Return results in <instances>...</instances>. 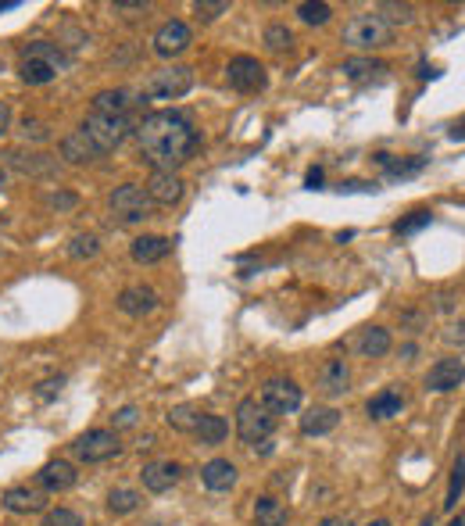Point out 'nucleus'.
I'll use <instances>...</instances> for the list:
<instances>
[{"label": "nucleus", "mask_w": 465, "mask_h": 526, "mask_svg": "<svg viewBox=\"0 0 465 526\" xmlns=\"http://www.w3.org/2000/svg\"><path fill=\"white\" fill-rule=\"evenodd\" d=\"M111 419H115V434H118V430H129V426L140 423V408H136V405H126V408H118Z\"/></svg>", "instance_id": "nucleus-41"}, {"label": "nucleus", "mask_w": 465, "mask_h": 526, "mask_svg": "<svg viewBox=\"0 0 465 526\" xmlns=\"http://www.w3.org/2000/svg\"><path fill=\"white\" fill-rule=\"evenodd\" d=\"M376 14L394 29V25H408V22L416 18V7H412V4H380Z\"/></svg>", "instance_id": "nucleus-34"}, {"label": "nucleus", "mask_w": 465, "mask_h": 526, "mask_svg": "<svg viewBox=\"0 0 465 526\" xmlns=\"http://www.w3.org/2000/svg\"><path fill=\"white\" fill-rule=\"evenodd\" d=\"M387 351H390V329H383V326L362 329V337H358V355L362 358H383Z\"/></svg>", "instance_id": "nucleus-25"}, {"label": "nucleus", "mask_w": 465, "mask_h": 526, "mask_svg": "<svg viewBox=\"0 0 465 526\" xmlns=\"http://www.w3.org/2000/svg\"><path fill=\"white\" fill-rule=\"evenodd\" d=\"M61 158H65L68 165H86V162H97V158H101V151L86 140V133H83V129H75V133H68V136L61 140Z\"/></svg>", "instance_id": "nucleus-21"}, {"label": "nucleus", "mask_w": 465, "mask_h": 526, "mask_svg": "<svg viewBox=\"0 0 465 526\" xmlns=\"http://www.w3.org/2000/svg\"><path fill=\"white\" fill-rule=\"evenodd\" d=\"M140 480H144V487H147L151 495H165V491H172V487L183 480V466L172 462V459L147 462V466L140 469Z\"/></svg>", "instance_id": "nucleus-14"}, {"label": "nucleus", "mask_w": 465, "mask_h": 526, "mask_svg": "<svg viewBox=\"0 0 465 526\" xmlns=\"http://www.w3.org/2000/svg\"><path fill=\"white\" fill-rule=\"evenodd\" d=\"M11 129V104L7 101H0V136Z\"/></svg>", "instance_id": "nucleus-47"}, {"label": "nucleus", "mask_w": 465, "mask_h": 526, "mask_svg": "<svg viewBox=\"0 0 465 526\" xmlns=\"http://www.w3.org/2000/svg\"><path fill=\"white\" fill-rule=\"evenodd\" d=\"M133 104H136L133 93L118 86V90H101V93L93 97V108H90V111H93V115H129Z\"/></svg>", "instance_id": "nucleus-23"}, {"label": "nucleus", "mask_w": 465, "mask_h": 526, "mask_svg": "<svg viewBox=\"0 0 465 526\" xmlns=\"http://www.w3.org/2000/svg\"><path fill=\"white\" fill-rule=\"evenodd\" d=\"M11 7H18V0H0V11H11Z\"/></svg>", "instance_id": "nucleus-51"}, {"label": "nucleus", "mask_w": 465, "mask_h": 526, "mask_svg": "<svg viewBox=\"0 0 465 526\" xmlns=\"http://www.w3.org/2000/svg\"><path fill=\"white\" fill-rule=\"evenodd\" d=\"M329 14H333L329 4H311V0H308V4H297V18H301L304 25H326Z\"/></svg>", "instance_id": "nucleus-37"}, {"label": "nucleus", "mask_w": 465, "mask_h": 526, "mask_svg": "<svg viewBox=\"0 0 465 526\" xmlns=\"http://www.w3.org/2000/svg\"><path fill=\"white\" fill-rule=\"evenodd\" d=\"M365 526H390V520H373V523H365Z\"/></svg>", "instance_id": "nucleus-53"}, {"label": "nucleus", "mask_w": 465, "mask_h": 526, "mask_svg": "<svg viewBox=\"0 0 465 526\" xmlns=\"http://www.w3.org/2000/svg\"><path fill=\"white\" fill-rule=\"evenodd\" d=\"M319 390H322L326 398H344V394L351 390V369H347L344 358H329V362L322 365V373H319Z\"/></svg>", "instance_id": "nucleus-18"}, {"label": "nucleus", "mask_w": 465, "mask_h": 526, "mask_svg": "<svg viewBox=\"0 0 465 526\" xmlns=\"http://www.w3.org/2000/svg\"><path fill=\"white\" fill-rule=\"evenodd\" d=\"M452 136H455V140H465V122H462V126H455V129H452Z\"/></svg>", "instance_id": "nucleus-50"}, {"label": "nucleus", "mask_w": 465, "mask_h": 526, "mask_svg": "<svg viewBox=\"0 0 465 526\" xmlns=\"http://www.w3.org/2000/svg\"><path fill=\"white\" fill-rule=\"evenodd\" d=\"M118 311L122 315H133V319H144V315H151L154 308H158V290H151V286H126L122 294H118Z\"/></svg>", "instance_id": "nucleus-16"}, {"label": "nucleus", "mask_w": 465, "mask_h": 526, "mask_svg": "<svg viewBox=\"0 0 465 526\" xmlns=\"http://www.w3.org/2000/svg\"><path fill=\"white\" fill-rule=\"evenodd\" d=\"M194 86V68L187 65H165L144 79V97L151 101H180Z\"/></svg>", "instance_id": "nucleus-6"}, {"label": "nucleus", "mask_w": 465, "mask_h": 526, "mask_svg": "<svg viewBox=\"0 0 465 526\" xmlns=\"http://www.w3.org/2000/svg\"><path fill=\"white\" fill-rule=\"evenodd\" d=\"M197 419H201V408H197V405H176V408H169V416H165V423H169L172 430H180V434H194V430H197Z\"/></svg>", "instance_id": "nucleus-30"}, {"label": "nucleus", "mask_w": 465, "mask_h": 526, "mask_svg": "<svg viewBox=\"0 0 465 526\" xmlns=\"http://www.w3.org/2000/svg\"><path fill=\"white\" fill-rule=\"evenodd\" d=\"M194 11H197V18L212 22V18L226 14V11H230V4H226V0H215V4H208V0H197V4H194Z\"/></svg>", "instance_id": "nucleus-40"}, {"label": "nucleus", "mask_w": 465, "mask_h": 526, "mask_svg": "<svg viewBox=\"0 0 465 526\" xmlns=\"http://www.w3.org/2000/svg\"><path fill=\"white\" fill-rule=\"evenodd\" d=\"M147 7H151V4H115V14H122V18H136V14H147Z\"/></svg>", "instance_id": "nucleus-46"}, {"label": "nucleus", "mask_w": 465, "mask_h": 526, "mask_svg": "<svg viewBox=\"0 0 465 526\" xmlns=\"http://www.w3.org/2000/svg\"><path fill=\"white\" fill-rule=\"evenodd\" d=\"M286 523H290V509L279 498L261 495L254 502V526H286Z\"/></svg>", "instance_id": "nucleus-24"}, {"label": "nucleus", "mask_w": 465, "mask_h": 526, "mask_svg": "<svg viewBox=\"0 0 465 526\" xmlns=\"http://www.w3.org/2000/svg\"><path fill=\"white\" fill-rule=\"evenodd\" d=\"M272 430H276V412L261 398H243L236 405V437L243 444L258 448V444H265L272 437Z\"/></svg>", "instance_id": "nucleus-3"}, {"label": "nucleus", "mask_w": 465, "mask_h": 526, "mask_svg": "<svg viewBox=\"0 0 465 526\" xmlns=\"http://www.w3.org/2000/svg\"><path fill=\"white\" fill-rule=\"evenodd\" d=\"M22 136H25V140H47V126H43L39 118H25V122H22Z\"/></svg>", "instance_id": "nucleus-42"}, {"label": "nucleus", "mask_w": 465, "mask_h": 526, "mask_svg": "<svg viewBox=\"0 0 465 526\" xmlns=\"http://www.w3.org/2000/svg\"><path fill=\"white\" fill-rule=\"evenodd\" d=\"M4 183H7V172H4V169H0V187H4Z\"/></svg>", "instance_id": "nucleus-54"}, {"label": "nucleus", "mask_w": 465, "mask_h": 526, "mask_svg": "<svg viewBox=\"0 0 465 526\" xmlns=\"http://www.w3.org/2000/svg\"><path fill=\"white\" fill-rule=\"evenodd\" d=\"M97 251H101V241H97L93 233H79V237H72V244H68V259H75V262L97 259Z\"/></svg>", "instance_id": "nucleus-33"}, {"label": "nucleus", "mask_w": 465, "mask_h": 526, "mask_svg": "<svg viewBox=\"0 0 465 526\" xmlns=\"http://www.w3.org/2000/svg\"><path fill=\"white\" fill-rule=\"evenodd\" d=\"M261 401H265L276 416L297 412V408H301V387H297L294 380L272 376V380H265V387H261Z\"/></svg>", "instance_id": "nucleus-10"}, {"label": "nucleus", "mask_w": 465, "mask_h": 526, "mask_svg": "<svg viewBox=\"0 0 465 526\" xmlns=\"http://www.w3.org/2000/svg\"><path fill=\"white\" fill-rule=\"evenodd\" d=\"M47 205H50V208H57V212H68V208H75V205H79V197H75V194H68V190H61V194H50V197H47Z\"/></svg>", "instance_id": "nucleus-43"}, {"label": "nucleus", "mask_w": 465, "mask_h": 526, "mask_svg": "<svg viewBox=\"0 0 465 526\" xmlns=\"http://www.w3.org/2000/svg\"><path fill=\"white\" fill-rule=\"evenodd\" d=\"M140 154L154 172H176L201 147V129L183 111H151L136 122Z\"/></svg>", "instance_id": "nucleus-1"}, {"label": "nucleus", "mask_w": 465, "mask_h": 526, "mask_svg": "<svg viewBox=\"0 0 465 526\" xmlns=\"http://www.w3.org/2000/svg\"><path fill=\"white\" fill-rule=\"evenodd\" d=\"M444 340H448V344H465V319L452 322V326L444 329Z\"/></svg>", "instance_id": "nucleus-45"}, {"label": "nucleus", "mask_w": 465, "mask_h": 526, "mask_svg": "<svg viewBox=\"0 0 465 526\" xmlns=\"http://www.w3.org/2000/svg\"><path fill=\"white\" fill-rule=\"evenodd\" d=\"M129 255L136 265H154V262H165L172 255V241L169 237H158V233H147V237H136L129 244Z\"/></svg>", "instance_id": "nucleus-19"}, {"label": "nucleus", "mask_w": 465, "mask_h": 526, "mask_svg": "<svg viewBox=\"0 0 465 526\" xmlns=\"http://www.w3.org/2000/svg\"><path fill=\"white\" fill-rule=\"evenodd\" d=\"M319 183H322V169H311V172H308V187H311V190H315V187H319Z\"/></svg>", "instance_id": "nucleus-49"}, {"label": "nucleus", "mask_w": 465, "mask_h": 526, "mask_svg": "<svg viewBox=\"0 0 465 526\" xmlns=\"http://www.w3.org/2000/svg\"><path fill=\"white\" fill-rule=\"evenodd\" d=\"M108 205H111V215H115L122 226H136V223H147V219L154 215V201H151L147 190L136 187V183L115 187V194H111Z\"/></svg>", "instance_id": "nucleus-7"}, {"label": "nucleus", "mask_w": 465, "mask_h": 526, "mask_svg": "<svg viewBox=\"0 0 465 526\" xmlns=\"http://www.w3.org/2000/svg\"><path fill=\"white\" fill-rule=\"evenodd\" d=\"M434 223V212L430 208H416V212H408V219H401L398 226H394V233L398 237H408V233H419L423 226H430Z\"/></svg>", "instance_id": "nucleus-36"}, {"label": "nucleus", "mask_w": 465, "mask_h": 526, "mask_svg": "<svg viewBox=\"0 0 465 526\" xmlns=\"http://www.w3.org/2000/svg\"><path fill=\"white\" fill-rule=\"evenodd\" d=\"M36 484H39L43 495H61V491H72V487L79 484V473H75L72 462L54 459V462H47V466L36 473Z\"/></svg>", "instance_id": "nucleus-13"}, {"label": "nucleus", "mask_w": 465, "mask_h": 526, "mask_svg": "<svg viewBox=\"0 0 465 526\" xmlns=\"http://www.w3.org/2000/svg\"><path fill=\"white\" fill-rule=\"evenodd\" d=\"M7 162H11L14 169L29 172V176H47V172H54V162H50L47 154H22V151H11Z\"/></svg>", "instance_id": "nucleus-28"}, {"label": "nucleus", "mask_w": 465, "mask_h": 526, "mask_svg": "<svg viewBox=\"0 0 465 526\" xmlns=\"http://www.w3.org/2000/svg\"><path fill=\"white\" fill-rule=\"evenodd\" d=\"M0 502L14 516H32V513H43L47 509V495L39 487H7Z\"/></svg>", "instance_id": "nucleus-17"}, {"label": "nucleus", "mask_w": 465, "mask_h": 526, "mask_svg": "<svg viewBox=\"0 0 465 526\" xmlns=\"http://www.w3.org/2000/svg\"><path fill=\"white\" fill-rule=\"evenodd\" d=\"M373 162H376L380 169H387L390 176H416V172L426 165V158H416V162H398L394 154H376Z\"/></svg>", "instance_id": "nucleus-32"}, {"label": "nucleus", "mask_w": 465, "mask_h": 526, "mask_svg": "<svg viewBox=\"0 0 465 526\" xmlns=\"http://www.w3.org/2000/svg\"><path fill=\"white\" fill-rule=\"evenodd\" d=\"M315 526H351V523H347L344 516H326V520H319Z\"/></svg>", "instance_id": "nucleus-48"}, {"label": "nucleus", "mask_w": 465, "mask_h": 526, "mask_svg": "<svg viewBox=\"0 0 465 526\" xmlns=\"http://www.w3.org/2000/svg\"><path fill=\"white\" fill-rule=\"evenodd\" d=\"M465 491V455L455 459V466H452V484H448V498H444V509H455L459 505V498H462Z\"/></svg>", "instance_id": "nucleus-35"}, {"label": "nucleus", "mask_w": 465, "mask_h": 526, "mask_svg": "<svg viewBox=\"0 0 465 526\" xmlns=\"http://www.w3.org/2000/svg\"><path fill=\"white\" fill-rule=\"evenodd\" d=\"M122 451V441L115 430H86L83 437L72 441V455L86 466H97V462H108Z\"/></svg>", "instance_id": "nucleus-8"}, {"label": "nucleus", "mask_w": 465, "mask_h": 526, "mask_svg": "<svg viewBox=\"0 0 465 526\" xmlns=\"http://www.w3.org/2000/svg\"><path fill=\"white\" fill-rule=\"evenodd\" d=\"M79 129L86 133V140H90L101 154H108V151L122 147L129 133H136V122H133V115H93V111H90L86 122H83Z\"/></svg>", "instance_id": "nucleus-4"}, {"label": "nucleus", "mask_w": 465, "mask_h": 526, "mask_svg": "<svg viewBox=\"0 0 465 526\" xmlns=\"http://www.w3.org/2000/svg\"><path fill=\"white\" fill-rule=\"evenodd\" d=\"M147 197L154 201V208H172V205H180L183 201V194H187V183L176 176V172H154L151 180H147Z\"/></svg>", "instance_id": "nucleus-12"}, {"label": "nucleus", "mask_w": 465, "mask_h": 526, "mask_svg": "<svg viewBox=\"0 0 465 526\" xmlns=\"http://www.w3.org/2000/svg\"><path fill=\"white\" fill-rule=\"evenodd\" d=\"M340 72H344L347 79H369V75L387 72V65H383V61H373V57H347Z\"/></svg>", "instance_id": "nucleus-31"}, {"label": "nucleus", "mask_w": 465, "mask_h": 526, "mask_svg": "<svg viewBox=\"0 0 465 526\" xmlns=\"http://www.w3.org/2000/svg\"><path fill=\"white\" fill-rule=\"evenodd\" d=\"M462 383H465L462 358H441V362H434L430 373H426V390H434V394H448V390H455V387H462Z\"/></svg>", "instance_id": "nucleus-15"}, {"label": "nucleus", "mask_w": 465, "mask_h": 526, "mask_svg": "<svg viewBox=\"0 0 465 526\" xmlns=\"http://www.w3.org/2000/svg\"><path fill=\"white\" fill-rule=\"evenodd\" d=\"M144 505V498H140V491H133V487H115L111 495H108V513H115V516H129V513H136Z\"/></svg>", "instance_id": "nucleus-29"}, {"label": "nucleus", "mask_w": 465, "mask_h": 526, "mask_svg": "<svg viewBox=\"0 0 465 526\" xmlns=\"http://www.w3.org/2000/svg\"><path fill=\"white\" fill-rule=\"evenodd\" d=\"M190 39H194V32H190V25L187 22H180V18H172V22H165L158 32H154V54L158 57H176V54H183L187 47H190Z\"/></svg>", "instance_id": "nucleus-11"}, {"label": "nucleus", "mask_w": 465, "mask_h": 526, "mask_svg": "<svg viewBox=\"0 0 465 526\" xmlns=\"http://www.w3.org/2000/svg\"><path fill=\"white\" fill-rule=\"evenodd\" d=\"M448 526H465V513H459V516H455V520H452Z\"/></svg>", "instance_id": "nucleus-52"}, {"label": "nucleus", "mask_w": 465, "mask_h": 526, "mask_svg": "<svg viewBox=\"0 0 465 526\" xmlns=\"http://www.w3.org/2000/svg\"><path fill=\"white\" fill-rule=\"evenodd\" d=\"M394 36V29L376 14V11H365V14H355L347 25H344V43L355 47V50H380L387 47Z\"/></svg>", "instance_id": "nucleus-5"}, {"label": "nucleus", "mask_w": 465, "mask_h": 526, "mask_svg": "<svg viewBox=\"0 0 465 526\" xmlns=\"http://www.w3.org/2000/svg\"><path fill=\"white\" fill-rule=\"evenodd\" d=\"M43 526H83V516L72 509H50L43 516Z\"/></svg>", "instance_id": "nucleus-39"}, {"label": "nucleus", "mask_w": 465, "mask_h": 526, "mask_svg": "<svg viewBox=\"0 0 465 526\" xmlns=\"http://www.w3.org/2000/svg\"><path fill=\"white\" fill-rule=\"evenodd\" d=\"M423 526H430V520H426V523H423Z\"/></svg>", "instance_id": "nucleus-55"}, {"label": "nucleus", "mask_w": 465, "mask_h": 526, "mask_svg": "<svg viewBox=\"0 0 465 526\" xmlns=\"http://www.w3.org/2000/svg\"><path fill=\"white\" fill-rule=\"evenodd\" d=\"M337 423H340V412H337V408L315 405V408H308V412L301 416V434H304V437H326V434L337 430Z\"/></svg>", "instance_id": "nucleus-20"}, {"label": "nucleus", "mask_w": 465, "mask_h": 526, "mask_svg": "<svg viewBox=\"0 0 465 526\" xmlns=\"http://www.w3.org/2000/svg\"><path fill=\"white\" fill-rule=\"evenodd\" d=\"M61 387H65V376H50V380H43V383L36 387V394H39L43 401H50V398H54Z\"/></svg>", "instance_id": "nucleus-44"}, {"label": "nucleus", "mask_w": 465, "mask_h": 526, "mask_svg": "<svg viewBox=\"0 0 465 526\" xmlns=\"http://www.w3.org/2000/svg\"><path fill=\"white\" fill-rule=\"evenodd\" d=\"M226 434H230V423L223 419V416H212V412H201V419H197V430H194V437L201 441V444H223L226 441Z\"/></svg>", "instance_id": "nucleus-27"}, {"label": "nucleus", "mask_w": 465, "mask_h": 526, "mask_svg": "<svg viewBox=\"0 0 465 526\" xmlns=\"http://www.w3.org/2000/svg\"><path fill=\"white\" fill-rule=\"evenodd\" d=\"M369 416L373 419H394V416H401V408H405V398H401V390H394V387H387V390H380L376 398H369Z\"/></svg>", "instance_id": "nucleus-26"}, {"label": "nucleus", "mask_w": 465, "mask_h": 526, "mask_svg": "<svg viewBox=\"0 0 465 526\" xmlns=\"http://www.w3.org/2000/svg\"><path fill=\"white\" fill-rule=\"evenodd\" d=\"M201 480H205V487L215 491V495L232 491V487H236V466H232L230 459H212V462L201 469Z\"/></svg>", "instance_id": "nucleus-22"}, {"label": "nucleus", "mask_w": 465, "mask_h": 526, "mask_svg": "<svg viewBox=\"0 0 465 526\" xmlns=\"http://www.w3.org/2000/svg\"><path fill=\"white\" fill-rule=\"evenodd\" d=\"M226 79H230L232 90H240V93H258L268 83L265 65L258 57H250V54H236L232 57L230 65H226Z\"/></svg>", "instance_id": "nucleus-9"}, {"label": "nucleus", "mask_w": 465, "mask_h": 526, "mask_svg": "<svg viewBox=\"0 0 465 526\" xmlns=\"http://www.w3.org/2000/svg\"><path fill=\"white\" fill-rule=\"evenodd\" d=\"M290 43H294V32H290L286 25L276 22V25L265 29V47H268V50H290Z\"/></svg>", "instance_id": "nucleus-38"}, {"label": "nucleus", "mask_w": 465, "mask_h": 526, "mask_svg": "<svg viewBox=\"0 0 465 526\" xmlns=\"http://www.w3.org/2000/svg\"><path fill=\"white\" fill-rule=\"evenodd\" d=\"M68 65H72V57H68L57 43H50V39H32V43H25L22 54H18V75H22V83H29V86L54 83L57 75L68 72Z\"/></svg>", "instance_id": "nucleus-2"}]
</instances>
